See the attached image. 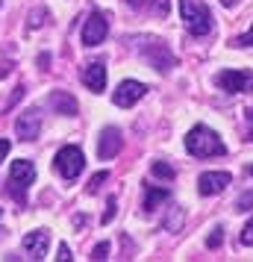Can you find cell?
Returning a JSON list of instances; mask_svg holds the SVG:
<instances>
[{"instance_id":"25","label":"cell","mask_w":253,"mask_h":262,"mask_svg":"<svg viewBox=\"0 0 253 262\" xmlns=\"http://www.w3.org/2000/svg\"><path fill=\"white\" fill-rule=\"evenodd\" d=\"M156 15H159V18H165V15H168V0H156Z\"/></svg>"},{"instance_id":"26","label":"cell","mask_w":253,"mask_h":262,"mask_svg":"<svg viewBox=\"0 0 253 262\" xmlns=\"http://www.w3.org/2000/svg\"><path fill=\"white\" fill-rule=\"evenodd\" d=\"M9 147H12V144H9V139H0V162L6 159V154H9Z\"/></svg>"},{"instance_id":"3","label":"cell","mask_w":253,"mask_h":262,"mask_svg":"<svg viewBox=\"0 0 253 262\" xmlns=\"http://www.w3.org/2000/svg\"><path fill=\"white\" fill-rule=\"evenodd\" d=\"M36 183V165L30 159H18L12 162V171H9V194H15V201L24 203L27 201V189Z\"/></svg>"},{"instance_id":"9","label":"cell","mask_w":253,"mask_h":262,"mask_svg":"<svg viewBox=\"0 0 253 262\" xmlns=\"http://www.w3.org/2000/svg\"><path fill=\"white\" fill-rule=\"evenodd\" d=\"M229 174L227 171H206V174H200L197 177V191L200 194H206V198H212V194H221V191L229 186Z\"/></svg>"},{"instance_id":"11","label":"cell","mask_w":253,"mask_h":262,"mask_svg":"<svg viewBox=\"0 0 253 262\" xmlns=\"http://www.w3.org/2000/svg\"><path fill=\"white\" fill-rule=\"evenodd\" d=\"M41 130V118H38V109H27L24 115H18L15 121V133H18V139H24V142H33Z\"/></svg>"},{"instance_id":"18","label":"cell","mask_w":253,"mask_h":262,"mask_svg":"<svg viewBox=\"0 0 253 262\" xmlns=\"http://www.w3.org/2000/svg\"><path fill=\"white\" fill-rule=\"evenodd\" d=\"M165 227H168V230H180V227H182V212H180V209H174V212L168 215Z\"/></svg>"},{"instance_id":"8","label":"cell","mask_w":253,"mask_h":262,"mask_svg":"<svg viewBox=\"0 0 253 262\" xmlns=\"http://www.w3.org/2000/svg\"><path fill=\"white\" fill-rule=\"evenodd\" d=\"M147 95V85L139 83V80H124V83L112 92V100H115V106H133V103H139L142 97Z\"/></svg>"},{"instance_id":"19","label":"cell","mask_w":253,"mask_h":262,"mask_svg":"<svg viewBox=\"0 0 253 262\" xmlns=\"http://www.w3.org/2000/svg\"><path fill=\"white\" fill-rule=\"evenodd\" d=\"M106 177H109L106 171H100V174H95V177L88 180V191H91V194H95V191L100 189V186H103V183H106Z\"/></svg>"},{"instance_id":"23","label":"cell","mask_w":253,"mask_h":262,"mask_svg":"<svg viewBox=\"0 0 253 262\" xmlns=\"http://www.w3.org/2000/svg\"><path fill=\"white\" fill-rule=\"evenodd\" d=\"M233 45H236V48H247V45H250V48H253V27L247 30V36H239Z\"/></svg>"},{"instance_id":"16","label":"cell","mask_w":253,"mask_h":262,"mask_svg":"<svg viewBox=\"0 0 253 262\" xmlns=\"http://www.w3.org/2000/svg\"><path fill=\"white\" fill-rule=\"evenodd\" d=\"M153 174H156V177H162V180H171L177 171H174L168 162H153Z\"/></svg>"},{"instance_id":"24","label":"cell","mask_w":253,"mask_h":262,"mask_svg":"<svg viewBox=\"0 0 253 262\" xmlns=\"http://www.w3.org/2000/svg\"><path fill=\"white\" fill-rule=\"evenodd\" d=\"M115 218V198H109V206H106V212H103V224H109Z\"/></svg>"},{"instance_id":"7","label":"cell","mask_w":253,"mask_h":262,"mask_svg":"<svg viewBox=\"0 0 253 262\" xmlns=\"http://www.w3.org/2000/svg\"><path fill=\"white\" fill-rule=\"evenodd\" d=\"M109 33V15L103 12H91L88 21L83 24V45L85 48H97Z\"/></svg>"},{"instance_id":"10","label":"cell","mask_w":253,"mask_h":262,"mask_svg":"<svg viewBox=\"0 0 253 262\" xmlns=\"http://www.w3.org/2000/svg\"><path fill=\"white\" fill-rule=\"evenodd\" d=\"M121 147H124V139H121V130L118 127H106V130L100 133V144H97V156L109 162V159H115L121 154Z\"/></svg>"},{"instance_id":"15","label":"cell","mask_w":253,"mask_h":262,"mask_svg":"<svg viewBox=\"0 0 253 262\" xmlns=\"http://www.w3.org/2000/svg\"><path fill=\"white\" fill-rule=\"evenodd\" d=\"M171 198L168 189H153V186H147L145 189V209L150 212V209H156L159 203H165Z\"/></svg>"},{"instance_id":"12","label":"cell","mask_w":253,"mask_h":262,"mask_svg":"<svg viewBox=\"0 0 253 262\" xmlns=\"http://www.w3.org/2000/svg\"><path fill=\"white\" fill-rule=\"evenodd\" d=\"M83 83L88 92H103L106 89V65L103 62H91V65H85V71H83Z\"/></svg>"},{"instance_id":"29","label":"cell","mask_w":253,"mask_h":262,"mask_svg":"<svg viewBox=\"0 0 253 262\" xmlns=\"http://www.w3.org/2000/svg\"><path fill=\"white\" fill-rule=\"evenodd\" d=\"M221 3H224V6H227V9H229V6H236L239 0H221Z\"/></svg>"},{"instance_id":"13","label":"cell","mask_w":253,"mask_h":262,"mask_svg":"<svg viewBox=\"0 0 253 262\" xmlns=\"http://www.w3.org/2000/svg\"><path fill=\"white\" fill-rule=\"evenodd\" d=\"M48 245H50L48 230H33V233H27L24 236V250L30 253V256H36V259H44Z\"/></svg>"},{"instance_id":"6","label":"cell","mask_w":253,"mask_h":262,"mask_svg":"<svg viewBox=\"0 0 253 262\" xmlns=\"http://www.w3.org/2000/svg\"><path fill=\"white\" fill-rule=\"evenodd\" d=\"M142 53H145V59L150 62L156 71L168 74L171 68H174V53L168 50L165 41H150V38H147L145 45H142Z\"/></svg>"},{"instance_id":"14","label":"cell","mask_w":253,"mask_h":262,"mask_svg":"<svg viewBox=\"0 0 253 262\" xmlns=\"http://www.w3.org/2000/svg\"><path fill=\"white\" fill-rule=\"evenodd\" d=\"M50 106L56 109L59 115H77V100L68 92H53L50 95Z\"/></svg>"},{"instance_id":"22","label":"cell","mask_w":253,"mask_h":262,"mask_svg":"<svg viewBox=\"0 0 253 262\" xmlns=\"http://www.w3.org/2000/svg\"><path fill=\"white\" fill-rule=\"evenodd\" d=\"M221 238H224V230L215 227V230H212V236L206 238V245H209V248H218V245H221Z\"/></svg>"},{"instance_id":"21","label":"cell","mask_w":253,"mask_h":262,"mask_svg":"<svg viewBox=\"0 0 253 262\" xmlns=\"http://www.w3.org/2000/svg\"><path fill=\"white\" fill-rule=\"evenodd\" d=\"M109 256V242H100L95 250H91V259H106Z\"/></svg>"},{"instance_id":"27","label":"cell","mask_w":253,"mask_h":262,"mask_svg":"<svg viewBox=\"0 0 253 262\" xmlns=\"http://www.w3.org/2000/svg\"><path fill=\"white\" fill-rule=\"evenodd\" d=\"M59 262H68L71 259V250H68V245H59V256H56Z\"/></svg>"},{"instance_id":"17","label":"cell","mask_w":253,"mask_h":262,"mask_svg":"<svg viewBox=\"0 0 253 262\" xmlns=\"http://www.w3.org/2000/svg\"><path fill=\"white\" fill-rule=\"evenodd\" d=\"M247 206H253V191H241L239 201H236V209L239 212H247Z\"/></svg>"},{"instance_id":"30","label":"cell","mask_w":253,"mask_h":262,"mask_svg":"<svg viewBox=\"0 0 253 262\" xmlns=\"http://www.w3.org/2000/svg\"><path fill=\"white\" fill-rule=\"evenodd\" d=\"M250 174H253V168H250Z\"/></svg>"},{"instance_id":"4","label":"cell","mask_w":253,"mask_h":262,"mask_svg":"<svg viewBox=\"0 0 253 262\" xmlns=\"http://www.w3.org/2000/svg\"><path fill=\"white\" fill-rule=\"evenodd\" d=\"M83 165H85V156H83V150H80V147H74V144L62 147L59 154H56V171H59L65 180L80 177Z\"/></svg>"},{"instance_id":"1","label":"cell","mask_w":253,"mask_h":262,"mask_svg":"<svg viewBox=\"0 0 253 262\" xmlns=\"http://www.w3.org/2000/svg\"><path fill=\"white\" fill-rule=\"evenodd\" d=\"M186 150L197 159H209V156H224L227 154V147L224 142L218 139V133H212L209 127H192L189 136H186Z\"/></svg>"},{"instance_id":"5","label":"cell","mask_w":253,"mask_h":262,"mask_svg":"<svg viewBox=\"0 0 253 262\" xmlns=\"http://www.w3.org/2000/svg\"><path fill=\"white\" fill-rule=\"evenodd\" d=\"M215 85L224 89V92H229V95L253 92V71H221L215 77Z\"/></svg>"},{"instance_id":"20","label":"cell","mask_w":253,"mask_h":262,"mask_svg":"<svg viewBox=\"0 0 253 262\" xmlns=\"http://www.w3.org/2000/svg\"><path fill=\"white\" fill-rule=\"evenodd\" d=\"M241 245H247V248H253V218L244 224V230H241Z\"/></svg>"},{"instance_id":"28","label":"cell","mask_w":253,"mask_h":262,"mask_svg":"<svg viewBox=\"0 0 253 262\" xmlns=\"http://www.w3.org/2000/svg\"><path fill=\"white\" fill-rule=\"evenodd\" d=\"M244 115H247V124H250V139H253V109H247Z\"/></svg>"},{"instance_id":"2","label":"cell","mask_w":253,"mask_h":262,"mask_svg":"<svg viewBox=\"0 0 253 262\" xmlns=\"http://www.w3.org/2000/svg\"><path fill=\"white\" fill-rule=\"evenodd\" d=\"M180 15L186 21V30L192 33L194 38L209 36L212 30V12L203 0H180Z\"/></svg>"}]
</instances>
